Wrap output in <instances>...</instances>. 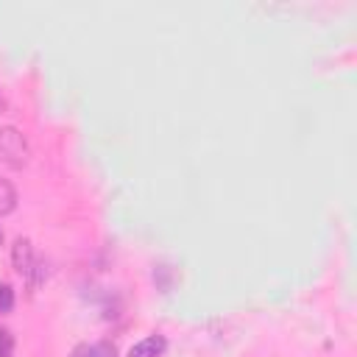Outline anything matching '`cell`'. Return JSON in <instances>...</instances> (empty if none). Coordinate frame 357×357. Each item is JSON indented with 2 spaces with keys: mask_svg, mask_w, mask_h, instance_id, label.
I'll return each instance as SVG.
<instances>
[{
  "mask_svg": "<svg viewBox=\"0 0 357 357\" xmlns=\"http://www.w3.org/2000/svg\"><path fill=\"white\" fill-rule=\"evenodd\" d=\"M28 156H31V151H28L25 137L14 126H3L0 128V162L8 167H25Z\"/></svg>",
  "mask_w": 357,
  "mask_h": 357,
  "instance_id": "6da1fadb",
  "label": "cell"
},
{
  "mask_svg": "<svg viewBox=\"0 0 357 357\" xmlns=\"http://www.w3.org/2000/svg\"><path fill=\"white\" fill-rule=\"evenodd\" d=\"M11 265L20 276L31 279L33 284V271H36V257H33V245L28 237H17L14 245H11Z\"/></svg>",
  "mask_w": 357,
  "mask_h": 357,
  "instance_id": "7a4b0ae2",
  "label": "cell"
},
{
  "mask_svg": "<svg viewBox=\"0 0 357 357\" xmlns=\"http://www.w3.org/2000/svg\"><path fill=\"white\" fill-rule=\"evenodd\" d=\"M165 346H167V340H165L162 335H151V337L134 343V346L128 349V357H159V354L165 351Z\"/></svg>",
  "mask_w": 357,
  "mask_h": 357,
  "instance_id": "3957f363",
  "label": "cell"
},
{
  "mask_svg": "<svg viewBox=\"0 0 357 357\" xmlns=\"http://www.w3.org/2000/svg\"><path fill=\"white\" fill-rule=\"evenodd\" d=\"M17 209V190L8 178H0V215H11Z\"/></svg>",
  "mask_w": 357,
  "mask_h": 357,
  "instance_id": "277c9868",
  "label": "cell"
},
{
  "mask_svg": "<svg viewBox=\"0 0 357 357\" xmlns=\"http://www.w3.org/2000/svg\"><path fill=\"white\" fill-rule=\"evenodd\" d=\"M14 310V290L11 284L0 282V312H11Z\"/></svg>",
  "mask_w": 357,
  "mask_h": 357,
  "instance_id": "5b68a950",
  "label": "cell"
},
{
  "mask_svg": "<svg viewBox=\"0 0 357 357\" xmlns=\"http://www.w3.org/2000/svg\"><path fill=\"white\" fill-rule=\"evenodd\" d=\"M0 357H14V335L8 329H0Z\"/></svg>",
  "mask_w": 357,
  "mask_h": 357,
  "instance_id": "8992f818",
  "label": "cell"
},
{
  "mask_svg": "<svg viewBox=\"0 0 357 357\" xmlns=\"http://www.w3.org/2000/svg\"><path fill=\"white\" fill-rule=\"evenodd\" d=\"M89 357H117V351H114V346L109 340H100V343L89 346Z\"/></svg>",
  "mask_w": 357,
  "mask_h": 357,
  "instance_id": "52a82bcc",
  "label": "cell"
},
{
  "mask_svg": "<svg viewBox=\"0 0 357 357\" xmlns=\"http://www.w3.org/2000/svg\"><path fill=\"white\" fill-rule=\"evenodd\" d=\"M70 357H89V346H86V343H78V346L70 351Z\"/></svg>",
  "mask_w": 357,
  "mask_h": 357,
  "instance_id": "ba28073f",
  "label": "cell"
},
{
  "mask_svg": "<svg viewBox=\"0 0 357 357\" xmlns=\"http://www.w3.org/2000/svg\"><path fill=\"white\" fill-rule=\"evenodd\" d=\"M0 112H6V100H3V95H0Z\"/></svg>",
  "mask_w": 357,
  "mask_h": 357,
  "instance_id": "9c48e42d",
  "label": "cell"
},
{
  "mask_svg": "<svg viewBox=\"0 0 357 357\" xmlns=\"http://www.w3.org/2000/svg\"><path fill=\"white\" fill-rule=\"evenodd\" d=\"M0 243H3V229H0Z\"/></svg>",
  "mask_w": 357,
  "mask_h": 357,
  "instance_id": "30bf717a",
  "label": "cell"
}]
</instances>
